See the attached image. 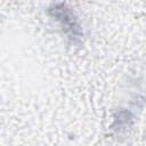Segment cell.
Here are the masks:
<instances>
[{"mask_svg":"<svg viewBox=\"0 0 146 146\" xmlns=\"http://www.w3.org/2000/svg\"><path fill=\"white\" fill-rule=\"evenodd\" d=\"M49 16L58 24L63 34L73 43L80 44L83 38L82 25L75 11L64 2H55L48 8Z\"/></svg>","mask_w":146,"mask_h":146,"instance_id":"1","label":"cell"}]
</instances>
